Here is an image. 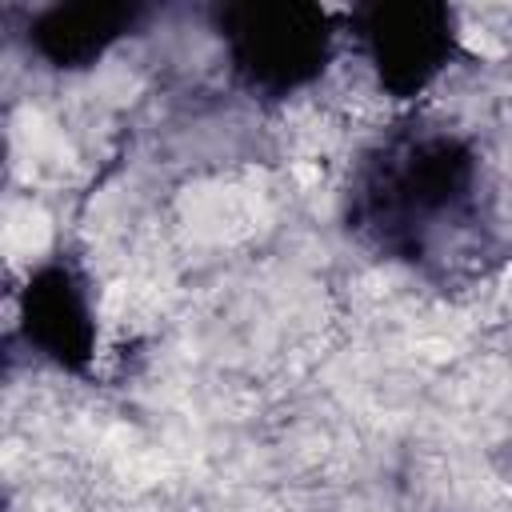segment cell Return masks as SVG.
<instances>
[{
  "instance_id": "3957f363",
  "label": "cell",
  "mask_w": 512,
  "mask_h": 512,
  "mask_svg": "<svg viewBox=\"0 0 512 512\" xmlns=\"http://www.w3.org/2000/svg\"><path fill=\"white\" fill-rule=\"evenodd\" d=\"M344 20L392 100L424 96L460 56V16L444 0H368Z\"/></svg>"
},
{
  "instance_id": "6da1fadb",
  "label": "cell",
  "mask_w": 512,
  "mask_h": 512,
  "mask_svg": "<svg viewBox=\"0 0 512 512\" xmlns=\"http://www.w3.org/2000/svg\"><path fill=\"white\" fill-rule=\"evenodd\" d=\"M480 196V156L452 128L384 132L352 168L344 224L388 260L420 264L436 240L468 224Z\"/></svg>"
},
{
  "instance_id": "7a4b0ae2",
  "label": "cell",
  "mask_w": 512,
  "mask_h": 512,
  "mask_svg": "<svg viewBox=\"0 0 512 512\" xmlns=\"http://www.w3.org/2000/svg\"><path fill=\"white\" fill-rule=\"evenodd\" d=\"M232 80L256 100L312 88L340 40L336 12L312 0H220L208 8Z\"/></svg>"
},
{
  "instance_id": "5b68a950",
  "label": "cell",
  "mask_w": 512,
  "mask_h": 512,
  "mask_svg": "<svg viewBox=\"0 0 512 512\" xmlns=\"http://www.w3.org/2000/svg\"><path fill=\"white\" fill-rule=\"evenodd\" d=\"M148 12L152 8L140 0H60L32 12L24 40L40 64L56 72H84L128 40Z\"/></svg>"
},
{
  "instance_id": "277c9868",
  "label": "cell",
  "mask_w": 512,
  "mask_h": 512,
  "mask_svg": "<svg viewBox=\"0 0 512 512\" xmlns=\"http://www.w3.org/2000/svg\"><path fill=\"white\" fill-rule=\"evenodd\" d=\"M16 328L28 352L56 372L88 376L100 344L96 300L84 268L68 256L40 260L16 296Z\"/></svg>"
}]
</instances>
